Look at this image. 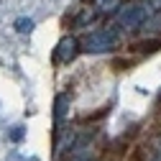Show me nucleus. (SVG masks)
<instances>
[{"instance_id": "1", "label": "nucleus", "mask_w": 161, "mask_h": 161, "mask_svg": "<svg viewBox=\"0 0 161 161\" xmlns=\"http://www.w3.org/2000/svg\"><path fill=\"white\" fill-rule=\"evenodd\" d=\"M133 64H136V59H113V62H110V67H113V69H118V72L130 69Z\"/></svg>"}, {"instance_id": "2", "label": "nucleus", "mask_w": 161, "mask_h": 161, "mask_svg": "<svg viewBox=\"0 0 161 161\" xmlns=\"http://www.w3.org/2000/svg\"><path fill=\"white\" fill-rule=\"evenodd\" d=\"M125 161H146V153L141 151V148H133L130 153H128V158Z\"/></svg>"}]
</instances>
